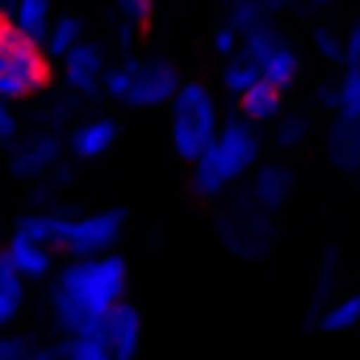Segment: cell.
Instances as JSON below:
<instances>
[{
	"instance_id": "obj_1",
	"label": "cell",
	"mask_w": 360,
	"mask_h": 360,
	"mask_svg": "<svg viewBox=\"0 0 360 360\" xmlns=\"http://www.w3.org/2000/svg\"><path fill=\"white\" fill-rule=\"evenodd\" d=\"M130 293V264L109 252V256H89V260H68L51 272V293H46V314L59 340L72 335H92L96 323L126 302Z\"/></svg>"
},
{
	"instance_id": "obj_2",
	"label": "cell",
	"mask_w": 360,
	"mask_h": 360,
	"mask_svg": "<svg viewBox=\"0 0 360 360\" xmlns=\"http://www.w3.org/2000/svg\"><path fill=\"white\" fill-rule=\"evenodd\" d=\"M214 235L235 260L256 264V260H269L276 248V218L248 197V188H235L222 197L214 214Z\"/></svg>"
},
{
	"instance_id": "obj_3",
	"label": "cell",
	"mask_w": 360,
	"mask_h": 360,
	"mask_svg": "<svg viewBox=\"0 0 360 360\" xmlns=\"http://www.w3.org/2000/svg\"><path fill=\"white\" fill-rule=\"evenodd\" d=\"M168 113H172V151L184 164H193L214 143V134L222 126V109L214 101V89L201 80H180L176 96L168 101Z\"/></svg>"
},
{
	"instance_id": "obj_4",
	"label": "cell",
	"mask_w": 360,
	"mask_h": 360,
	"mask_svg": "<svg viewBox=\"0 0 360 360\" xmlns=\"http://www.w3.org/2000/svg\"><path fill=\"white\" fill-rule=\"evenodd\" d=\"M260 151H264V143H260V126H252V122H243L239 113H231V117H222L214 143H210L201 155L214 164V172L222 176L226 188H235L239 180L252 176V168L260 164Z\"/></svg>"
},
{
	"instance_id": "obj_5",
	"label": "cell",
	"mask_w": 360,
	"mask_h": 360,
	"mask_svg": "<svg viewBox=\"0 0 360 360\" xmlns=\"http://www.w3.org/2000/svg\"><path fill=\"white\" fill-rule=\"evenodd\" d=\"M239 55H248L256 63L260 80L276 84L281 92L289 89L297 80V72H302V59H297L293 42L285 38V30L276 25V17H264V21H256L252 30L239 34Z\"/></svg>"
},
{
	"instance_id": "obj_6",
	"label": "cell",
	"mask_w": 360,
	"mask_h": 360,
	"mask_svg": "<svg viewBox=\"0 0 360 360\" xmlns=\"http://www.w3.org/2000/svg\"><path fill=\"white\" fill-rule=\"evenodd\" d=\"M122 235H126V210L122 205H109V210H72L59 252H68V260L109 256V252H117Z\"/></svg>"
},
{
	"instance_id": "obj_7",
	"label": "cell",
	"mask_w": 360,
	"mask_h": 360,
	"mask_svg": "<svg viewBox=\"0 0 360 360\" xmlns=\"http://www.w3.org/2000/svg\"><path fill=\"white\" fill-rule=\"evenodd\" d=\"M180 89V72L172 59L164 55H147V59H130V84H126V96L122 105L130 109H155V105H168Z\"/></svg>"
},
{
	"instance_id": "obj_8",
	"label": "cell",
	"mask_w": 360,
	"mask_h": 360,
	"mask_svg": "<svg viewBox=\"0 0 360 360\" xmlns=\"http://www.w3.org/2000/svg\"><path fill=\"white\" fill-rule=\"evenodd\" d=\"M68 160L63 151V134H51V130H21L13 143H8V172L25 184H38L51 168H59Z\"/></svg>"
},
{
	"instance_id": "obj_9",
	"label": "cell",
	"mask_w": 360,
	"mask_h": 360,
	"mask_svg": "<svg viewBox=\"0 0 360 360\" xmlns=\"http://www.w3.org/2000/svg\"><path fill=\"white\" fill-rule=\"evenodd\" d=\"M63 89L72 92V96H80L84 105L89 101H101V80H105V72H109V51L101 46V42H92L84 38L76 51H68L63 59Z\"/></svg>"
},
{
	"instance_id": "obj_10",
	"label": "cell",
	"mask_w": 360,
	"mask_h": 360,
	"mask_svg": "<svg viewBox=\"0 0 360 360\" xmlns=\"http://www.w3.org/2000/svg\"><path fill=\"white\" fill-rule=\"evenodd\" d=\"M96 344L105 348L109 360H134L143 348V314L130 302H117L101 323H96Z\"/></svg>"
},
{
	"instance_id": "obj_11",
	"label": "cell",
	"mask_w": 360,
	"mask_h": 360,
	"mask_svg": "<svg viewBox=\"0 0 360 360\" xmlns=\"http://www.w3.org/2000/svg\"><path fill=\"white\" fill-rule=\"evenodd\" d=\"M117 134H122V126H117L113 117L89 113V117H80V122L63 134V151H68L76 164H92V160H101V155L117 143Z\"/></svg>"
},
{
	"instance_id": "obj_12",
	"label": "cell",
	"mask_w": 360,
	"mask_h": 360,
	"mask_svg": "<svg viewBox=\"0 0 360 360\" xmlns=\"http://www.w3.org/2000/svg\"><path fill=\"white\" fill-rule=\"evenodd\" d=\"M293 188H297V176H293V168L289 164H256L252 168V176H248V197L260 205V210H269L272 218L289 205V197H293Z\"/></svg>"
},
{
	"instance_id": "obj_13",
	"label": "cell",
	"mask_w": 360,
	"mask_h": 360,
	"mask_svg": "<svg viewBox=\"0 0 360 360\" xmlns=\"http://www.w3.org/2000/svg\"><path fill=\"white\" fill-rule=\"evenodd\" d=\"M344 293V252L327 248L314 264V281H310V302H306V327H314V319L323 314V306Z\"/></svg>"
},
{
	"instance_id": "obj_14",
	"label": "cell",
	"mask_w": 360,
	"mask_h": 360,
	"mask_svg": "<svg viewBox=\"0 0 360 360\" xmlns=\"http://www.w3.org/2000/svg\"><path fill=\"white\" fill-rule=\"evenodd\" d=\"M327 160L340 172H360V113H335L327 130Z\"/></svg>"
},
{
	"instance_id": "obj_15",
	"label": "cell",
	"mask_w": 360,
	"mask_h": 360,
	"mask_svg": "<svg viewBox=\"0 0 360 360\" xmlns=\"http://www.w3.org/2000/svg\"><path fill=\"white\" fill-rule=\"evenodd\" d=\"M4 256H8V264L17 269V276L30 285V281H46L51 272H55V252L51 248H42V243H34V239H25V235H17L13 231V239L0 248Z\"/></svg>"
},
{
	"instance_id": "obj_16",
	"label": "cell",
	"mask_w": 360,
	"mask_h": 360,
	"mask_svg": "<svg viewBox=\"0 0 360 360\" xmlns=\"http://www.w3.org/2000/svg\"><path fill=\"white\" fill-rule=\"evenodd\" d=\"M68 214H72V210H25L13 231L25 235V239H34V243H42V248H51V252L59 256L63 231H68Z\"/></svg>"
},
{
	"instance_id": "obj_17",
	"label": "cell",
	"mask_w": 360,
	"mask_h": 360,
	"mask_svg": "<svg viewBox=\"0 0 360 360\" xmlns=\"http://www.w3.org/2000/svg\"><path fill=\"white\" fill-rule=\"evenodd\" d=\"M281 109H285V92L276 89V84H269V80H256L252 89L235 101V113H239L243 122H252V126L276 122V117H281Z\"/></svg>"
},
{
	"instance_id": "obj_18",
	"label": "cell",
	"mask_w": 360,
	"mask_h": 360,
	"mask_svg": "<svg viewBox=\"0 0 360 360\" xmlns=\"http://www.w3.org/2000/svg\"><path fill=\"white\" fill-rule=\"evenodd\" d=\"M51 17H55V0H8V13H4L0 21H4V25H13L17 34H25V38L42 42V34H46Z\"/></svg>"
},
{
	"instance_id": "obj_19",
	"label": "cell",
	"mask_w": 360,
	"mask_h": 360,
	"mask_svg": "<svg viewBox=\"0 0 360 360\" xmlns=\"http://www.w3.org/2000/svg\"><path fill=\"white\" fill-rule=\"evenodd\" d=\"M80 117H84V101H80V96H72L68 89L51 92V96H46V105L38 109V126H42V130H51V134H68Z\"/></svg>"
},
{
	"instance_id": "obj_20",
	"label": "cell",
	"mask_w": 360,
	"mask_h": 360,
	"mask_svg": "<svg viewBox=\"0 0 360 360\" xmlns=\"http://www.w3.org/2000/svg\"><path fill=\"white\" fill-rule=\"evenodd\" d=\"M314 327L319 331H327V335H344V331H356L360 327V293L352 289H344V293H335L327 306H323V314L314 319ZM310 327V331H314Z\"/></svg>"
},
{
	"instance_id": "obj_21",
	"label": "cell",
	"mask_w": 360,
	"mask_h": 360,
	"mask_svg": "<svg viewBox=\"0 0 360 360\" xmlns=\"http://www.w3.org/2000/svg\"><path fill=\"white\" fill-rule=\"evenodd\" d=\"M80 42H84V21L72 17V13H63V17H51V25H46V34H42V55H46V59H63V55L76 51Z\"/></svg>"
},
{
	"instance_id": "obj_22",
	"label": "cell",
	"mask_w": 360,
	"mask_h": 360,
	"mask_svg": "<svg viewBox=\"0 0 360 360\" xmlns=\"http://www.w3.org/2000/svg\"><path fill=\"white\" fill-rule=\"evenodd\" d=\"M72 164L63 160L59 168H51L46 176L34 184V193H30V201H34V210H68V188H72Z\"/></svg>"
},
{
	"instance_id": "obj_23",
	"label": "cell",
	"mask_w": 360,
	"mask_h": 360,
	"mask_svg": "<svg viewBox=\"0 0 360 360\" xmlns=\"http://www.w3.org/2000/svg\"><path fill=\"white\" fill-rule=\"evenodd\" d=\"M276 130H272V143L281 147V151H293V147H302L306 139H310V113L306 109H281V117L272 122Z\"/></svg>"
},
{
	"instance_id": "obj_24",
	"label": "cell",
	"mask_w": 360,
	"mask_h": 360,
	"mask_svg": "<svg viewBox=\"0 0 360 360\" xmlns=\"http://www.w3.org/2000/svg\"><path fill=\"white\" fill-rule=\"evenodd\" d=\"M256 80H260V72H256V63H252L248 55H239V51H235V55H231V59L222 63V89L231 92L235 101H239L243 92L252 89Z\"/></svg>"
},
{
	"instance_id": "obj_25",
	"label": "cell",
	"mask_w": 360,
	"mask_h": 360,
	"mask_svg": "<svg viewBox=\"0 0 360 360\" xmlns=\"http://www.w3.org/2000/svg\"><path fill=\"white\" fill-rule=\"evenodd\" d=\"M34 96H38V92L21 80V72L13 68V59H8V51H4V42H0V101L17 105V101H34Z\"/></svg>"
},
{
	"instance_id": "obj_26",
	"label": "cell",
	"mask_w": 360,
	"mask_h": 360,
	"mask_svg": "<svg viewBox=\"0 0 360 360\" xmlns=\"http://www.w3.org/2000/svg\"><path fill=\"white\" fill-rule=\"evenodd\" d=\"M55 360H109L105 348L96 344V335H72V340H55Z\"/></svg>"
},
{
	"instance_id": "obj_27",
	"label": "cell",
	"mask_w": 360,
	"mask_h": 360,
	"mask_svg": "<svg viewBox=\"0 0 360 360\" xmlns=\"http://www.w3.org/2000/svg\"><path fill=\"white\" fill-rule=\"evenodd\" d=\"M264 17H269L264 0H226V25H231L235 34L252 30V25H256V21H264Z\"/></svg>"
},
{
	"instance_id": "obj_28",
	"label": "cell",
	"mask_w": 360,
	"mask_h": 360,
	"mask_svg": "<svg viewBox=\"0 0 360 360\" xmlns=\"http://www.w3.org/2000/svg\"><path fill=\"white\" fill-rule=\"evenodd\" d=\"M314 51H319L327 63L344 68V34H340V30H331V25H319V30H314Z\"/></svg>"
},
{
	"instance_id": "obj_29",
	"label": "cell",
	"mask_w": 360,
	"mask_h": 360,
	"mask_svg": "<svg viewBox=\"0 0 360 360\" xmlns=\"http://www.w3.org/2000/svg\"><path fill=\"white\" fill-rule=\"evenodd\" d=\"M38 335H21V331H0V360H25L34 352Z\"/></svg>"
},
{
	"instance_id": "obj_30",
	"label": "cell",
	"mask_w": 360,
	"mask_h": 360,
	"mask_svg": "<svg viewBox=\"0 0 360 360\" xmlns=\"http://www.w3.org/2000/svg\"><path fill=\"white\" fill-rule=\"evenodd\" d=\"M113 4H117L122 21H130V25H147L155 13V0H113Z\"/></svg>"
},
{
	"instance_id": "obj_31",
	"label": "cell",
	"mask_w": 360,
	"mask_h": 360,
	"mask_svg": "<svg viewBox=\"0 0 360 360\" xmlns=\"http://www.w3.org/2000/svg\"><path fill=\"white\" fill-rule=\"evenodd\" d=\"M0 293H4V297H25V281L17 276V269L8 264L4 252H0Z\"/></svg>"
},
{
	"instance_id": "obj_32",
	"label": "cell",
	"mask_w": 360,
	"mask_h": 360,
	"mask_svg": "<svg viewBox=\"0 0 360 360\" xmlns=\"http://www.w3.org/2000/svg\"><path fill=\"white\" fill-rule=\"evenodd\" d=\"M17 134H21V117H17V109L8 101H0V147H8Z\"/></svg>"
},
{
	"instance_id": "obj_33",
	"label": "cell",
	"mask_w": 360,
	"mask_h": 360,
	"mask_svg": "<svg viewBox=\"0 0 360 360\" xmlns=\"http://www.w3.org/2000/svg\"><path fill=\"white\" fill-rule=\"evenodd\" d=\"M314 105H319V109L340 113V80H323V84L314 89Z\"/></svg>"
},
{
	"instance_id": "obj_34",
	"label": "cell",
	"mask_w": 360,
	"mask_h": 360,
	"mask_svg": "<svg viewBox=\"0 0 360 360\" xmlns=\"http://www.w3.org/2000/svg\"><path fill=\"white\" fill-rule=\"evenodd\" d=\"M214 51H218V55H222V59H231V55H235V51H239V34H235V30H231V25H222V30H218V34H214Z\"/></svg>"
},
{
	"instance_id": "obj_35",
	"label": "cell",
	"mask_w": 360,
	"mask_h": 360,
	"mask_svg": "<svg viewBox=\"0 0 360 360\" xmlns=\"http://www.w3.org/2000/svg\"><path fill=\"white\" fill-rule=\"evenodd\" d=\"M134 42H139V25L122 21V25H117V51H122V59H126V55H134Z\"/></svg>"
},
{
	"instance_id": "obj_36",
	"label": "cell",
	"mask_w": 360,
	"mask_h": 360,
	"mask_svg": "<svg viewBox=\"0 0 360 360\" xmlns=\"http://www.w3.org/2000/svg\"><path fill=\"white\" fill-rule=\"evenodd\" d=\"M21 302H25V297H4V293H0V331L21 314Z\"/></svg>"
},
{
	"instance_id": "obj_37",
	"label": "cell",
	"mask_w": 360,
	"mask_h": 360,
	"mask_svg": "<svg viewBox=\"0 0 360 360\" xmlns=\"http://www.w3.org/2000/svg\"><path fill=\"white\" fill-rule=\"evenodd\" d=\"M264 8H269V17H276L285 8H302V0H264Z\"/></svg>"
},
{
	"instance_id": "obj_38",
	"label": "cell",
	"mask_w": 360,
	"mask_h": 360,
	"mask_svg": "<svg viewBox=\"0 0 360 360\" xmlns=\"http://www.w3.org/2000/svg\"><path fill=\"white\" fill-rule=\"evenodd\" d=\"M4 13H8V0H0V17H4Z\"/></svg>"
}]
</instances>
